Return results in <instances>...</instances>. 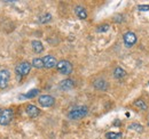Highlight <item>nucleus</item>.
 <instances>
[{
  "label": "nucleus",
  "instance_id": "6",
  "mask_svg": "<svg viewBox=\"0 0 149 139\" xmlns=\"http://www.w3.org/2000/svg\"><path fill=\"white\" fill-rule=\"evenodd\" d=\"M38 103L41 106H44V107H51V106L54 105L55 99H54V97H52L49 95H41L38 98Z\"/></svg>",
  "mask_w": 149,
  "mask_h": 139
},
{
  "label": "nucleus",
  "instance_id": "2",
  "mask_svg": "<svg viewBox=\"0 0 149 139\" xmlns=\"http://www.w3.org/2000/svg\"><path fill=\"white\" fill-rule=\"evenodd\" d=\"M56 67L58 70V72L63 75H69L71 72H72V65L69 61H60L57 64H56Z\"/></svg>",
  "mask_w": 149,
  "mask_h": 139
},
{
  "label": "nucleus",
  "instance_id": "12",
  "mask_svg": "<svg viewBox=\"0 0 149 139\" xmlns=\"http://www.w3.org/2000/svg\"><path fill=\"white\" fill-rule=\"evenodd\" d=\"M74 13H76V15L80 18V19H85V18L87 17V12H86V9H85L83 6H80V5L76 6Z\"/></svg>",
  "mask_w": 149,
  "mask_h": 139
},
{
  "label": "nucleus",
  "instance_id": "20",
  "mask_svg": "<svg viewBox=\"0 0 149 139\" xmlns=\"http://www.w3.org/2000/svg\"><path fill=\"white\" fill-rule=\"evenodd\" d=\"M106 137L107 139H122V133L120 132H108Z\"/></svg>",
  "mask_w": 149,
  "mask_h": 139
},
{
  "label": "nucleus",
  "instance_id": "7",
  "mask_svg": "<svg viewBox=\"0 0 149 139\" xmlns=\"http://www.w3.org/2000/svg\"><path fill=\"white\" fill-rule=\"evenodd\" d=\"M93 87L96 89V90H101V91H106L108 88H109V83L106 79L103 78H97L95 79L93 82Z\"/></svg>",
  "mask_w": 149,
  "mask_h": 139
},
{
  "label": "nucleus",
  "instance_id": "17",
  "mask_svg": "<svg viewBox=\"0 0 149 139\" xmlns=\"http://www.w3.org/2000/svg\"><path fill=\"white\" fill-rule=\"evenodd\" d=\"M33 67L36 69H42L44 67V62H42V58H33L32 59V64H31Z\"/></svg>",
  "mask_w": 149,
  "mask_h": 139
},
{
  "label": "nucleus",
  "instance_id": "18",
  "mask_svg": "<svg viewBox=\"0 0 149 139\" xmlns=\"http://www.w3.org/2000/svg\"><path fill=\"white\" fill-rule=\"evenodd\" d=\"M39 89H32V90H30L29 92H26L25 95H23L22 97H24V98H33V97H36L39 95Z\"/></svg>",
  "mask_w": 149,
  "mask_h": 139
},
{
  "label": "nucleus",
  "instance_id": "3",
  "mask_svg": "<svg viewBox=\"0 0 149 139\" xmlns=\"http://www.w3.org/2000/svg\"><path fill=\"white\" fill-rule=\"evenodd\" d=\"M14 116V112L10 108H6L2 109V112L0 113V124L1 125H8Z\"/></svg>",
  "mask_w": 149,
  "mask_h": 139
},
{
  "label": "nucleus",
  "instance_id": "9",
  "mask_svg": "<svg viewBox=\"0 0 149 139\" xmlns=\"http://www.w3.org/2000/svg\"><path fill=\"white\" fill-rule=\"evenodd\" d=\"M42 62H44V67L46 69H52L56 66L57 62H56V58L54 56H51V55H47L42 58Z\"/></svg>",
  "mask_w": 149,
  "mask_h": 139
},
{
  "label": "nucleus",
  "instance_id": "11",
  "mask_svg": "<svg viewBox=\"0 0 149 139\" xmlns=\"http://www.w3.org/2000/svg\"><path fill=\"white\" fill-rule=\"evenodd\" d=\"M58 87H60L61 90H63V91H68V90L74 89V81H72V80H70V79H65V80H63V81H61V82H60Z\"/></svg>",
  "mask_w": 149,
  "mask_h": 139
},
{
  "label": "nucleus",
  "instance_id": "22",
  "mask_svg": "<svg viewBox=\"0 0 149 139\" xmlns=\"http://www.w3.org/2000/svg\"><path fill=\"white\" fill-rule=\"evenodd\" d=\"M138 9L140 12H147V10H149V5H139Z\"/></svg>",
  "mask_w": 149,
  "mask_h": 139
},
{
  "label": "nucleus",
  "instance_id": "19",
  "mask_svg": "<svg viewBox=\"0 0 149 139\" xmlns=\"http://www.w3.org/2000/svg\"><path fill=\"white\" fill-rule=\"evenodd\" d=\"M129 129L134 130V131H136V132H142V131H143L142 125H141V124H139V123H131L130 127H129Z\"/></svg>",
  "mask_w": 149,
  "mask_h": 139
},
{
  "label": "nucleus",
  "instance_id": "23",
  "mask_svg": "<svg viewBox=\"0 0 149 139\" xmlns=\"http://www.w3.org/2000/svg\"><path fill=\"white\" fill-rule=\"evenodd\" d=\"M115 21H116V22H118V23H119V22H122V16H120V15L116 16V17H115Z\"/></svg>",
  "mask_w": 149,
  "mask_h": 139
},
{
  "label": "nucleus",
  "instance_id": "16",
  "mask_svg": "<svg viewBox=\"0 0 149 139\" xmlns=\"http://www.w3.org/2000/svg\"><path fill=\"white\" fill-rule=\"evenodd\" d=\"M51 19H52V15H51L49 13H46V14L41 15L40 17L38 18V22H39L40 24H46V23H48Z\"/></svg>",
  "mask_w": 149,
  "mask_h": 139
},
{
  "label": "nucleus",
  "instance_id": "10",
  "mask_svg": "<svg viewBox=\"0 0 149 139\" xmlns=\"http://www.w3.org/2000/svg\"><path fill=\"white\" fill-rule=\"evenodd\" d=\"M25 112H26V114H28L30 118H37L38 115L40 114V109L38 108L37 106H35V105H32V104L26 105Z\"/></svg>",
  "mask_w": 149,
  "mask_h": 139
},
{
  "label": "nucleus",
  "instance_id": "24",
  "mask_svg": "<svg viewBox=\"0 0 149 139\" xmlns=\"http://www.w3.org/2000/svg\"><path fill=\"white\" fill-rule=\"evenodd\" d=\"M1 112H2V109H1V108H0V113H1Z\"/></svg>",
  "mask_w": 149,
  "mask_h": 139
},
{
  "label": "nucleus",
  "instance_id": "1",
  "mask_svg": "<svg viewBox=\"0 0 149 139\" xmlns=\"http://www.w3.org/2000/svg\"><path fill=\"white\" fill-rule=\"evenodd\" d=\"M87 114H88V108H87V106L81 105V106L74 107V109H71V111L68 113V118H69L70 120H80V119L85 118Z\"/></svg>",
  "mask_w": 149,
  "mask_h": 139
},
{
  "label": "nucleus",
  "instance_id": "15",
  "mask_svg": "<svg viewBox=\"0 0 149 139\" xmlns=\"http://www.w3.org/2000/svg\"><path fill=\"white\" fill-rule=\"evenodd\" d=\"M134 105H135L139 109H141V111H146V109L148 108L147 103H146L143 99H136V100L134 102Z\"/></svg>",
  "mask_w": 149,
  "mask_h": 139
},
{
  "label": "nucleus",
  "instance_id": "8",
  "mask_svg": "<svg viewBox=\"0 0 149 139\" xmlns=\"http://www.w3.org/2000/svg\"><path fill=\"white\" fill-rule=\"evenodd\" d=\"M123 39H124V43L126 47H132L133 45H135L136 42V35L134 34L133 32H125L124 35H123Z\"/></svg>",
  "mask_w": 149,
  "mask_h": 139
},
{
  "label": "nucleus",
  "instance_id": "4",
  "mask_svg": "<svg viewBox=\"0 0 149 139\" xmlns=\"http://www.w3.org/2000/svg\"><path fill=\"white\" fill-rule=\"evenodd\" d=\"M30 70H31V64L29 63V62H22V63H19V65L16 66V74H17V76L19 78H22V76H25V75H28L29 74V72H30Z\"/></svg>",
  "mask_w": 149,
  "mask_h": 139
},
{
  "label": "nucleus",
  "instance_id": "14",
  "mask_svg": "<svg viewBox=\"0 0 149 139\" xmlns=\"http://www.w3.org/2000/svg\"><path fill=\"white\" fill-rule=\"evenodd\" d=\"M31 46H32L33 52H37V54H40V52L44 50V46H42V43H41L40 41H38V40H33L32 43H31Z\"/></svg>",
  "mask_w": 149,
  "mask_h": 139
},
{
  "label": "nucleus",
  "instance_id": "5",
  "mask_svg": "<svg viewBox=\"0 0 149 139\" xmlns=\"http://www.w3.org/2000/svg\"><path fill=\"white\" fill-rule=\"evenodd\" d=\"M9 78H10V73L8 70H0V89L7 88L8 82H9Z\"/></svg>",
  "mask_w": 149,
  "mask_h": 139
},
{
  "label": "nucleus",
  "instance_id": "13",
  "mask_svg": "<svg viewBox=\"0 0 149 139\" xmlns=\"http://www.w3.org/2000/svg\"><path fill=\"white\" fill-rule=\"evenodd\" d=\"M126 76V72H125V70L123 69V67H116V69L113 70V78L115 79H123V78H125Z\"/></svg>",
  "mask_w": 149,
  "mask_h": 139
},
{
  "label": "nucleus",
  "instance_id": "21",
  "mask_svg": "<svg viewBox=\"0 0 149 139\" xmlns=\"http://www.w3.org/2000/svg\"><path fill=\"white\" fill-rule=\"evenodd\" d=\"M109 29H110L109 24H102V25H100V26L97 28V32H99V33H104V32H107Z\"/></svg>",
  "mask_w": 149,
  "mask_h": 139
}]
</instances>
